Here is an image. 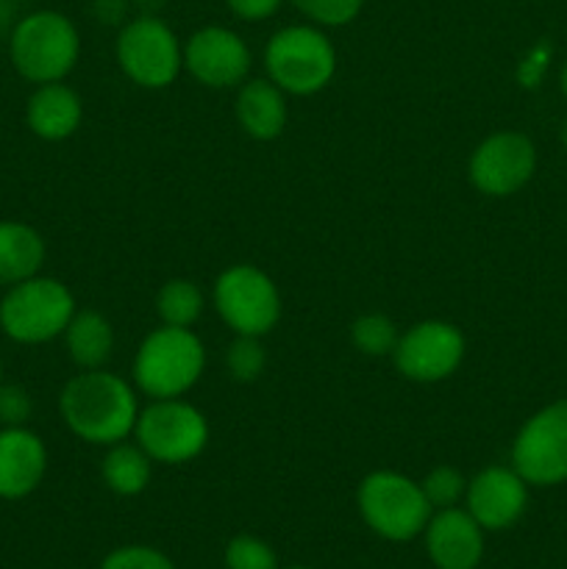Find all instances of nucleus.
<instances>
[{
    "instance_id": "13",
    "label": "nucleus",
    "mask_w": 567,
    "mask_h": 569,
    "mask_svg": "<svg viewBox=\"0 0 567 569\" xmlns=\"http://www.w3.org/2000/svg\"><path fill=\"white\" fill-rule=\"evenodd\" d=\"M253 53L237 31L203 26L183 42V70L209 89L242 87L250 78Z\"/></svg>"
},
{
    "instance_id": "30",
    "label": "nucleus",
    "mask_w": 567,
    "mask_h": 569,
    "mask_svg": "<svg viewBox=\"0 0 567 569\" xmlns=\"http://www.w3.org/2000/svg\"><path fill=\"white\" fill-rule=\"evenodd\" d=\"M550 56H554V48H550L548 42L534 44V48L523 56L520 64H517V83H520L523 89H537L539 83H543L545 72H548Z\"/></svg>"
},
{
    "instance_id": "11",
    "label": "nucleus",
    "mask_w": 567,
    "mask_h": 569,
    "mask_svg": "<svg viewBox=\"0 0 567 569\" xmlns=\"http://www.w3.org/2000/svg\"><path fill=\"white\" fill-rule=\"evenodd\" d=\"M465 333L448 320H422L406 328L392 350V361L406 381L439 383L465 361Z\"/></svg>"
},
{
    "instance_id": "27",
    "label": "nucleus",
    "mask_w": 567,
    "mask_h": 569,
    "mask_svg": "<svg viewBox=\"0 0 567 569\" xmlns=\"http://www.w3.org/2000/svg\"><path fill=\"white\" fill-rule=\"evenodd\" d=\"M300 14L320 28H342L359 17L365 0H292Z\"/></svg>"
},
{
    "instance_id": "31",
    "label": "nucleus",
    "mask_w": 567,
    "mask_h": 569,
    "mask_svg": "<svg viewBox=\"0 0 567 569\" xmlns=\"http://www.w3.org/2000/svg\"><path fill=\"white\" fill-rule=\"evenodd\" d=\"M228 11L245 22H261L281 9L284 0H226Z\"/></svg>"
},
{
    "instance_id": "36",
    "label": "nucleus",
    "mask_w": 567,
    "mask_h": 569,
    "mask_svg": "<svg viewBox=\"0 0 567 569\" xmlns=\"http://www.w3.org/2000/svg\"><path fill=\"white\" fill-rule=\"evenodd\" d=\"M0 383H3V365H0Z\"/></svg>"
},
{
    "instance_id": "7",
    "label": "nucleus",
    "mask_w": 567,
    "mask_h": 569,
    "mask_svg": "<svg viewBox=\"0 0 567 569\" xmlns=\"http://www.w3.org/2000/svg\"><path fill=\"white\" fill-rule=\"evenodd\" d=\"M211 303L233 337L265 339L284 311L276 281L256 264L226 267L211 287Z\"/></svg>"
},
{
    "instance_id": "3",
    "label": "nucleus",
    "mask_w": 567,
    "mask_h": 569,
    "mask_svg": "<svg viewBox=\"0 0 567 569\" xmlns=\"http://www.w3.org/2000/svg\"><path fill=\"white\" fill-rule=\"evenodd\" d=\"M14 70L31 83L64 81L81 59V33L61 11H31L9 33Z\"/></svg>"
},
{
    "instance_id": "5",
    "label": "nucleus",
    "mask_w": 567,
    "mask_h": 569,
    "mask_svg": "<svg viewBox=\"0 0 567 569\" xmlns=\"http://www.w3.org/2000/svg\"><path fill=\"white\" fill-rule=\"evenodd\" d=\"M76 311V295L67 283L50 276H33L3 295L0 328L17 345H44L64 337Z\"/></svg>"
},
{
    "instance_id": "22",
    "label": "nucleus",
    "mask_w": 567,
    "mask_h": 569,
    "mask_svg": "<svg viewBox=\"0 0 567 569\" xmlns=\"http://www.w3.org/2000/svg\"><path fill=\"white\" fill-rule=\"evenodd\" d=\"M203 289L195 281H189V278H170L156 292V315H159L161 326L192 328L203 317Z\"/></svg>"
},
{
    "instance_id": "38",
    "label": "nucleus",
    "mask_w": 567,
    "mask_h": 569,
    "mask_svg": "<svg viewBox=\"0 0 567 569\" xmlns=\"http://www.w3.org/2000/svg\"><path fill=\"white\" fill-rule=\"evenodd\" d=\"M287 569H309V567H287Z\"/></svg>"
},
{
    "instance_id": "33",
    "label": "nucleus",
    "mask_w": 567,
    "mask_h": 569,
    "mask_svg": "<svg viewBox=\"0 0 567 569\" xmlns=\"http://www.w3.org/2000/svg\"><path fill=\"white\" fill-rule=\"evenodd\" d=\"M14 0H0V37L11 33V28H14Z\"/></svg>"
},
{
    "instance_id": "4",
    "label": "nucleus",
    "mask_w": 567,
    "mask_h": 569,
    "mask_svg": "<svg viewBox=\"0 0 567 569\" xmlns=\"http://www.w3.org/2000/svg\"><path fill=\"white\" fill-rule=\"evenodd\" d=\"M265 70L287 94L311 98L337 76V48L320 26H287L267 39Z\"/></svg>"
},
{
    "instance_id": "21",
    "label": "nucleus",
    "mask_w": 567,
    "mask_h": 569,
    "mask_svg": "<svg viewBox=\"0 0 567 569\" xmlns=\"http://www.w3.org/2000/svg\"><path fill=\"white\" fill-rule=\"evenodd\" d=\"M100 476L115 495L137 498L148 489L150 476H153V459L137 442L122 439V442L106 448L103 461H100Z\"/></svg>"
},
{
    "instance_id": "37",
    "label": "nucleus",
    "mask_w": 567,
    "mask_h": 569,
    "mask_svg": "<svg viewBox=\"0 0 567 569\" xmlns=\"http://www.w3.org/2000/svg\"><path fill=\"white\" fill-rule=\"evenodd\" d=\"M14 3H31V0H14Z\"/></svg>"
},
{
    "instance_id": "32",
    "label": "nucleus",
    "mask_w": 567,
    "mask_h": 569,
    "mask_svg": "<svg viewBox=\"0 0 567 569\" xmlns=\"http://www.w3.org/2000/svg\"><path fill=\"white\" fill-rule=\"evenodd\" d=\"M126 0H94V14L100 22H120Z\"/></svg>"
},
{
    "instance_id": "17",
    "label": "nucleus",
    "mask_w": 567,
    "mask_h": 569,
    "mask_svg": "<svg viewBox=\"0 0 567 569\" xmlns=\"http://www.w3.org/2000/svg\"><path fill=\"white\" fill-rule=\"evenodd\" d=\"M26 122L33 137L44 142H64L83 122L81 94L64 81L39 83L28 98Z\"/></svg>"
},
{
    "instance_id": "16",
    "label": "nucleus",
    "mask_w": 567,
    "mask_h": 569,
    "mask_svg": "<svg viewBox=\"0 0 567 569\" xmlns=\"http://www.w3.org/2000/svg\"><path fill=\"white\" fill-rule=\"evenodd\" d=\"M48 472V448L31 428H0V498H28Z\"/></svg>"
},
{
    "instance_id": "6",
    "label": "nucleus",
    "mask_w": 567,
    "mask_h": 569,
    "mask_svg": "<svg viewBox=\"0 0 567 569\" xmlns=\"http://www.w3.org/2000/svg\"><path fill=\"white\" fill-rule=\"evenodd\" d=\"M356 503L365 526L389 542L420 537L434 515L420 483L395 470H376L361 478Z\"/></svg>"
},
{
    "instance_id": "29",
    "label": "nucleus",
    "mask_w": 567,
    "mask_h": 569,
    "mask_svg": "<svg viewBox=\"0 0 567 569\" xmlns=\"http://www.w3.org/2000/svg\"><path fill=\"white\" fill-rule=\"evenodd\" d=\"M31 395L20 383H0V426L14 428L31 420Z\"/></svg>"
},
{
    "instance_id": "34",
    "label": "nucleus",
    "mask_w": 567,
    "mask_h": 569,
    "mask_svg": "<svg viewBox=\"0 0 567 569\" xmlns=\"http://www.w3.org/2000/svg\"><path fill=\"white\" fill-rule=\"evenodd\" d=\"M559 89H561V94H565V98H567V59L561 61V72H559Z\"/></svg>"
},
{
    "instance_id": "1",
    "label": "nucleus",
    "mask_w": 567,
    "mask_h": 569,
    "mask_svg": "<svg viewBox=\"0 0 567 569\" xmlns=\"http://www.w3.org/2000/svg\"><path fill=\"white\" fill-rule=\"evenodd\" d=\"M59 415L72 437L109 448L133 433L139 417L137 387L106 367L81 370L61 389Z\"/></svg>"
},
{
    "instance_id": "9",
    "label": "nucleus",
    "mask_w": 567,
    "mask_h": 569,
    "mask_svg": "<svg viewBox=\"0 0 567 569\" xmlns=\"http://www.w3.org/2000/svg\"><path fill=\"white\" fill-rule=\"evenodd\" d=\"M122 76L142 89H167L183 70V44L156 14L122 22L115 44Z\"/></svg>"
},
{
    "instance_id": "28",
    "label": "nucleus",
    "mask_w": 567,
    "mask_h": 569,
    "mask_svg": "<svg viewBox=\"0 0 567 569\" xmlns=\"http://www.w3.org/2000/svg\"><path fill=\"white\" fill-rule=\"evenodd\" d=\"M100 569H176V565L161 550L148 548V545H126V548L111 550Z\"/></svg>"
},
{
    "instance_id": "10",
    "label": "nucleus",
    "mask_w": 567,
    "mask_h": 569,
    "mask_svg": "<svg viewBox=\"0 0 567 569\" xmlns=\"http://www.w3.org/2000/svg\"><path fill=\"white\" fill-rule=\"evenodd\" d=\"M511 467L528 487L567 483V398L528 417L511 442Z\"/></svg>"
},
{
    "instance_id": "24",
    "label": "nucleus",
    "mask_w": 567,
    "mask_h": 569,
    "mask_svg": "<svg viewBox=\"0 0 567 569\" xmlns=\"http://www.w3.org/2000/svg\"><path fill=\"white\" fill-rule=\"evenodd\" d=\"M228 376L239 383L259 381L267 367V350L259 337H233L226 350Z\"/></svg>"
},
{
    "instance_id": "23",
    "label": "nucleus",
    "mask_w": 567,
    "mask_h": 569,
    "mask_svg": "<svg viewBox=\"0 0 567 569\" xmlns=\"http://www.w3.org/2000/svg\"><path fill=\"white\" fill-rule=\"evenodd\" d=\"M398 337V326L387 315H378V311L356 317L354 326H350V339H354L356 350L365 356H372V359L392 356Z\"/></svg>"
},
{
    "instance_id": "19",
    "label": "nucleus",
    "mask_w": 567,
    "mask_h": 569,
    "mask_svg": "<svg viewBox=\"0 0 567 569\" xmlns=\"http://www.w3.org/2000/svg\"><path fill=\"white\" fill-rule=\"evenodd\" d=\"M44 239L28 222L0 220V287H14L39 276L44 264Z\"/></svg>"
},
{
    "instance_id": "35",
    "label": "nucleus",
    "mask_w": 567,
    "mask_h": 569,
    "mask_svg": "<svg viewBox=\"0 0 567 569\" xmlns=\"http://www.w3.org/2000/svg\"><path fill=\"white\" fill-rule=\"evenodd\" d=\"M561 148L567 150V120H565V126H561Z\"/></svg>"
},
{
    "instance_id": "25",
    "label": "nucleus",
    "mask_w": 567,
    "mask_h": 569,
    "mask_svg": "<svg viewBox=\"0 0 567 569\" xmlns=\"http://www.w3.org/2000/svg\"><path fill=\"white\" fill-rule=\"evenodd\" d=\"M422 492H426V500L431 503L434 511L439 509H454L459 506V500L465 498L467 492V478L461 476L456 467L439 465L428 472L420 481Z\"/></svg>"
},
{
    "instance_id": "14",
    "label": "nucleus",
    "mask_w": 567,
    "mask_h": 569,
    "mask_svg": "<svg viewBox=\"0 0 567 569\" xmlns=\"http://www.w3.org/2000/svg\"><path fill=\"white\" fill-rule=\"evenodd\" d=\"M465 503L484 531H504L526 515L528 483L515 467H487L467 481Z\"/></svg>"
},
{
    "instance_id": "12",
    "label": "nucleus",
    "mask_w": 567,
    "mask_h": 569,
    "mask_svg": "<svg viewBox=\"0 0 567 569\" xmlns=\"http://www.w3.org/2000/svg\"><path fill=\"white\" fill-rule=\"evenodd\" d=\"M537 172V148L520 131H498L476 144L467 161L470 183L487 198L517 194Z\"/></svg>"
},
{
    "instance_id": "15",
    "label": "nucleus",
    "mask_w": 567,
    "mask_h": 569,
    "mask_svg": "<svg viewBox=\"0 0 567 569\" xmlns=\"http://www.w3.org/2000/svg\"><path fill=\"white\" fill-rule=\"evenodd\" d=\"M428 559L437 569H476L484 559V528L470 511L439 509L426 526Z\"/></svg>"
},
{
    "instance_id": "8",
    "label": "nucleus",
    "mask_w": 567,
    "mask_h": 569,
    "mask_svg": "<svg viewBox=\"0 0 567 569\" xmlns=\"http://www.w3.org/2000/svg\"><path fill=\"white\" fill-rule=\"evenodd\" d=\"M209 420L183 398L150 400L139 409L133 439L159 465H189L209 445Z\"/></svg>"
},
{
    "instance_id": "2",
    "label": "nucleus",
    "mask_w": 567,
    "mask_h": 569,
    "mask_svg": "<svg viewBox=\"0 0 567 569\" xmlns=\"http://www.w3.org/2000/svg\"><path fill=\"white\" fill-rule=\"evenodd\" d=\"M206 372V345L192 328L159 326L139 342L131 378L150 400L183 398Z\"/></svg>"
},
{
    "instance_id": "26",
    "label": "nucleus",
    "mask_w": 567,
    "mask_h": 569,
    "mask_svg": "<svg viewBox=\"0 0 567 569\" xmlns=\"http://www.w3.org/2000/svg\"><path fill=\"white\" fill-rule=\"evenodd\" d=\"M226 567L228 569H278L276 550L259 537L239 533L228 542L226 548Z\"/></svg>"
},
{
    "instance_id": "20",
    "label": "nucleus",
    "mask_w": 567,
    "mask_h": 569,
    "mask_svg": "<svg viewBox=\"0 0 567 569\" xmlns=\"http://www.w3.org/2000/svg\"><path fill=\"white\" fill-rule=\"evenodd\" d=\"M64 345L78 370H100L115 353V328L100 311L78 309L64 331Z\"/></svg>"
},
{
    "instance_id": "18",
    "label": "nucleus",
    "mask_w": 567,
    "mask_h": 569,
    "mask_svg": "<svg viewBox=\"0 0 567 569\" xmlns=\"http://www.w3.org/2000/svg\"><path fill=\"white\" fill-rule=\"evenodd\" d=\"M237 89L233 114H237L239 128L256 142H272L281 137L289 120V94L278 89L270 78H248Z\"/></svg>"
}]
</instances>
